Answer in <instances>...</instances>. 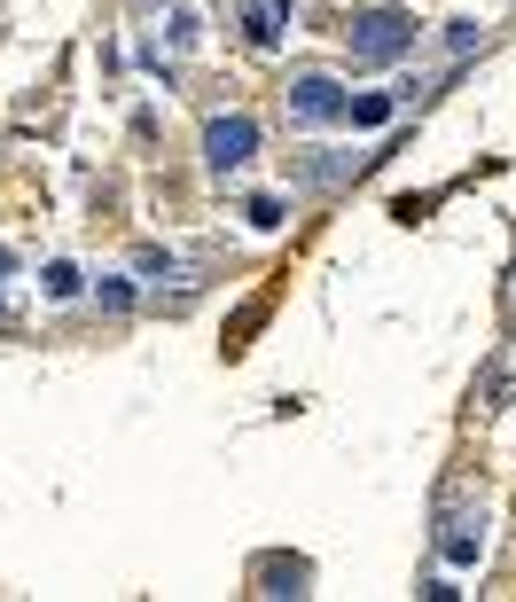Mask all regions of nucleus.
Instances as JSON below:
<instances>
[{"mask_svg":"<svg viewBox=\"0 0 516 602\" xmlns=\"http://www.w3.org/2000/svg\"><path fill=\"white\" fill-rule=\"evenodd\" d=\"M40 290H47V298H78V267H71V258H47Z\"/></svg>","mask_w":516,"mask_h":602,"instance_id":"423d86ee","label":"nucleus"},{"mask_svg":"<svg viewBox=\"0 0 516 602\" xmlns=\"http://www.w3.org/2000/svg\"><path fill=\"white\" fill-rule=\"evenodd\" d=\"M250 157H258V118L227 110V118L204 126V164H212V172H243Z\"/></svg>","mask_w":516,"mask_h":602,"instance_id":"f03ea898","label":"nucleus"},{"mask_svg":"<svg viewBox=\"0 0 516 602\" xmlns=\"http://www.w3.org/2000/svg\"><path fill=\"white\" fill-rule=\"evenodd\" d=\"M95 305H103V313H126V305H133V282H126V275H103V282H95Z\"/></svg>","mask_w":516,"mask_h":602,"instance_id":"0eeeda50","label":"nucleus"},{"mask_svg":"<svg viewBox=\"0 0 516 602\" xmlns=\"http://www.w3.org/2000/svg\"><path fill=\"white\" fill-rule=\"evenodd\" d=\"M407 47H415V17H399V9H361L344 24V55L353 63H399Z\"/></svg>","mask_w":516,"mask_h":602,"instance_id":"f257e3e1","label":"nucleus"},{"mask_svg":"<svg viewBox=\"0 0 516 602\" xmlns=\"http://www.w3.org/2000/svg\"><path fill=\"white\" fill-rule=\"evenodd\" d=\"M344 103H353V95H344L329 71L290 78V118H298V126H329V118H344Z\"/></svg>","mask_w":516,"mask_h":602,"instance_id":"7ed1b4c3","label":"nucleus"},{"mask_svg":"<svg viewBox=\"0 0 516 602\" xmlns=\"http://www.w3.org/2000/svg\"><path fill=\"white\" fill-rule=\"evenodd\" d=\"M391 110H399V95H353V103H344V126H361V133H368V126H384Z\"/></svg>","mask_w":516,"mask_h":602,"instance_id":"39448f33","label":"nucleus"},{"mask_svg":"<svg viewBox=\"0 0 516 602\" xmlns=\"http://www.w3.org/2000/svg\"><path fill=\"white\" fill-rule=\"evenodd\" d=\"M439 556H447V571H470V563L485 556V508H447Z\"/></svg>","mask_w":516,"mask_h":602,"instance_id":"20e7f679","label":"nucleus"},{"mask_svg":"<svg viewBox=\"0 0 516 602\" xmlns=\"http://www.w3.org/2000/svg\"><path fill=\"white\" fill-rule=\"evenodd\" d=\"M282 219H290L282 196H250V227H282Z\"/></svg>","mask_w":516,"mask_h":602,"instance_id":"6e6552de","label":"nucleus"},{"mask_svg":"<svg viewBox=\"0 0 516 602\" xmlns=\"http://www.w3.org/2000/svg\"><path fill=\"white\" fill-rule=\"evenodd\" d=\"M447 47H454V55H470V47H485V24H462V17H454V24H447Z\"/></svg>","mask_w":516,"mask_h":602,"instance_id":"1a4fd4ad","label":"nucleus"}]
</instances>
